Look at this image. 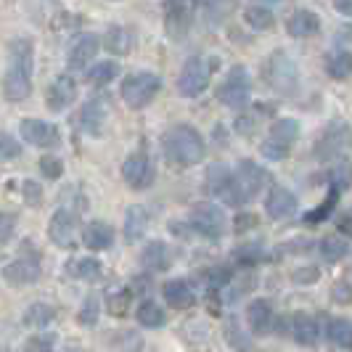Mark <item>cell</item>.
Instances as JSON below:
<instances>
[{"instance_id":"44dd1931","label":"cell","mask_w":352,"mask_h":352,"mask_svg":"<svg viewBox=\"0 0 352 352\" xmlns=\"http://www.w3.org/2000/svg\"><path fill=\"white\" fill-rule=\"evenodd\" d=\"M162 292H164V300H167V305H170V307H175V310H188V307L196 302L191 283L180 281V278H175V281H167Z\"/></svg>"},{"instance_id":"d6986e66","label":"cell","mask_w":352,"mask_h":352,"mask_svg":"<svg viewBox=\"0 0 352 352\" xmlns=\"http://www.w3.org/2000/svg\"><path fill=\"white\" fill-rule=\"evenodd\" d=\"M98 37L96 35H82L74 40V45L69 48V69H85L90 64V58L98 53Z\"/></svg>"},{"instance_id":"4fadbf2b","label":"cell","mask_w":352,"mask_h":352,"mask_svg":"<svg viewBox=\"0 0 352 352\" xmlns=\"http://www.w3.org/2000/svg\"><path fill=\"white\" fill-rule=\"evenodd\" d=\"M236 180H239V186H241V191L247 199H254V196L265 191V186H270V173L260 167L257 162H252V159H241L239 162V167H236Z\"/></svg>"},{"instance_id":"7402d4cb","label":"cell","mask_w":352,"mask_h":352,"mask_svg":"<svg viewBox=\"0 0 352 352\" xmlns=\"http://www.w3.org/2000/svg\"><path fill=\"white\" fill-rule=\"evenodd\" d=\"M247 320H249V329L254 334H270L273 329V307L267 300H254L249 305L247 310Z\"/></svg>"},{"instance_id":"e575fe53","label":"cell","mask_w":352,"mask_h":352,"mask_svg":"<svg viewBox=\"0 0 352 352\" xmlns=\"http://www.w3.org/2000/svg\"><path fill=\"white\" fill-rule=\"evenodd\" d=\"M138 323L146 326V329H159L164 323V310L151 300L141 302V307H138Z\"/></svg>"},{"instance_id":"3957f363","label":"cell","mask_w":352,"mask_h":352,"mask_svg":"<svg viewBox=\"0 0 352 352\" xmlns=\"http://www.w3.org/2000/svg\"><path fill=\"white\" fill-rule=\"evenodd\" d=\"M263 74L267 80V85L283 93V96H294L300 90V69H297V64H294V58L289 53H273L267 58V64L263 67Z\"/></svg>"},{"instance_id":"83f0119b","label":"cell","mask_w":352,"mask_h":352,"mask_svg":"<svg viewBox=\"0 0 352 352\" xmlns=\"http://www.w3.org/2000/svg\"><path fill=\"white\" fill-rule=\"evenodd\" d=\"M130 48H133V32L127 27H120V24L109 27V32H106V51L114 53V56H124Z\"/></svg>"},{"instance_id":"5bb4252c","label":"cell","mask_w":352,"mask_h":352,"mask_svg":"<svg viewBox=\"0 0 352 352\" xmlns=\"http://www.w3.org/2000/svg\"><path fill=\"white\" fill-rule=\"evenodd\" d=\"M19 130H21V138L24 141H30L32 146H40V148H53V146H58V141H61L56 124L43 122V120H32V117H27Z\"/></svg>"},{"instance_id":"d6a6232c","label":"cell","mask_w":352,"mask_h":352,"mask_svg":"<svg viewBox=\"0 0 352 352\" xmlns=\"http://www.w3.org/2000/svg\"><path fill=\"white\" fill-rule=\"evenodd\" d=\"M53 318H56V313H53L51 305L35 302V305H32V307L24 313V323H27V326H32V329H45Z\"/></svg>"},{"instance_id":"4316f807","label":"cell","mask_w":352,"mask_h":352,"mask_svg":"<svg viewBox=\"0 0 352 352\" xmlns=\"http://www.w3.org/2000/svg\"><path fill=\"white\" fill-rule=\"evenodd\" d=\"M326 74L331 80H347L352 74V51H334L326 56Z\"/></svg>"},{"instance_id":"603a6c76","label":"cell","mask_w":352,"mask_h":352,"mask_svg":"<svg viewBox=\"0 0 352 352\" xmlns=\"http://www.w3.org/2000/svg\"><path fill=\"white\" fill-rule=\"evenodd\" d=\"M104 120H106V106L101 98H90L88 104L82 106V111H80V127L85 133H93V135L101 133Z\"/></svg>"},{"instance_id":"5b68a950","label":"cell","mask_w":352,"mask_h":352,"mask_svg":"<svg viewBox=\"0 0 352 352\" xmlns=\"http://www.w3.org/2000/svg\"><path fill=\"white\" fill-rule=\"evenodd\" d=\"M162 88V77L154 72H135L124 77L122 82V98L130 109H143L154 101V96Z\"/></svg>"},{"instance_id":"bcb514c9","label":"cell","mask_w":352,"mask_h":352,"mask_svg":"<svg viewBox=\"0 0 352 352\" xmlns=\"http://www.w3.org/2000/svg\"><path fill=\"white\" fill-rule=\"evenodd\" d=\"M236 257H239V260H244V263H254V260H260V257H263V249H260V244H247L244 249H239V252H236Z\"/></svg>"},{"instance_id":"ba28073f","label":"cell","mask_w":352,"mask_h":352,"mask_svg":"<svg viewBox=\"0 0 352 352\" xmlns=\"http://www.w3.org/2000/svg\"><path fill=\"white\" fill-rule=\"evenodd\" d=\"M252 96V82H249V72L244 67H233L226 77V82L217 88V98L220 104L230 106V109H244Z\"/></svg>"},{"instance_id":"e0dca14e","label":"cell","mask_w":352,"mask_h":352,"mask_svg":"<svg viewBox=\"0 0 352 352\" xmlns=\"http://www.w3.org/2000/svg\"><path fill=\"white\" fill-rule=\"evenodd\" d=\"M74 98H77V82H74V77L58 74V77L53 80L51 90H48V109L64 111V109H69V104Z\"/></svg>"},{"instance_id":"f1b7e54d","label":"cell","mask_w":352,"mask_h":352,"mask_svg":"<svg viewBox=\"0 0 352 352\" xmlns=\"http://www.w3.org/2000/svg\"><path fill=\"white\" fill-rule=\"evenodd\" d=\"M326 334L334 342L336 347L352 352V323L344 318H331L329 326H326Z\"/></svg>"},{"instance_id":"1f68e13d","label":"cell","mask_w":352,"mask_h":352,"mask_svg":"<svg viewBox=\"0 0 352 352\" xmlns=\"http://www.w3.org/2000/svg\"><path fill=\"white\" fill-rule=\"evenodd\" d=\"M244 19H247L249 27H254V30H270L276 24V16H273V11L267 6H249L247 11H244Z\"/></svg>"},{"instance_id":"ac0fdd59","label":"cell","mask_w":352,"mask_h":352,"mask_svg":"<svg viewBox=\"0 0 352 352\" xmlns=\"http://www.w3.org/2000/svg\"><path fill=\"white\" fill-rule=\"evenodd\" d=\"M3 276H6V281L19 283V286L35 283L40 278V263H37V257H19L3 267Z\"/></svg>"},{"instance_id":"7bdbcfd3","label":"cell","mask_w":352,"mask_h":352,"mask_svg":"<svg viewBox=\"0 0 352 352\" xmlns=\"http://www.w3.org/2000/svg\"><path fill=\"white\" fill-rule=\"evenodd\" d=\"M40 170H43V175L51 177V180H58L61 173H64V167H61V162L56 157H43L40 159Z\"/></svg>"},{"instance_id":"f546056e","label":"cell","mask_w":352,"mask_h":352,"mask_svg":"<svg viewBox=\"0 0 352 352\" xmlns=\"http://www.w3.org/2000/svg\"><path fill=\"white\" fill-rule=\"evenodd\" d=\"M146 226H148V214L143 207H130L127 214H124V236L127 241H135L146 233Z\"/></svg>"},{"instance_id":"8992f818","label":"cell","mask_w":352,"mask_h":352,"mask_svg":"<svg viewBox=\"0 0 352 352\" xmlns=\"http://www.w3.org/2000/svg\"><path fill=\"white\" fill-rule=\"evenodd\" d=\"M352 143V130L347 122H342V120H336L331 122L323 133H320V138L316 143V159L318 162H334V159H342L344 157V151L350 148Z\"/></svg>"},{"instance_id":"30bf717a","label":"cell","mask_w":352,"mask_h":352,"mask_svg":"<svg viewBox=\"0 0 352 352\" xmlns=\"http://www.w3.org/2000/svg\"><path fill=\"white\" fill-rule=\"evenodd\" d=\"M196 0H164V24L170 37H186L194 24Z\"/></svg>"},{"instance_id":"681fc988","label":"cell","mask_w":352,"mask_h":352,"mask_svg":"<svg viewBox=\"0 0 352 352\" xmlns=\"http://www.w3.org/2000/svg\"><path fill=\"white\" fill-rule=\"evenodd\" d=\"M254 226H257V217H254V214H239V217H236V230H239V233H241V230H249V228H254Z\"/></svg>"},{"instance_id":"ffe728a7","label":"cell","mask_w":352,"mask_h":352,"mask_svg":"<svg viewBox=\"0 0 352 352\" xmlns=\"http://www.w3.org/2000/svg\"><path fill=\"white\" fill-rule=\"evenodd\" d=\"M286 30H289L292 37H313L320 32V19H318V14H313V11L300 8V11H294L292 19L286 21Z\"/></svg>"},{"instance_id":"60d3db41","label":"cell","mask_w":352,"mask_h":352,"mask_svg":"<svg viewBox=\"0 0 352 352\" xmlns=\"http://www.w3.org/2000/svg\"><path fill=\"white\" fill-rule=\"evenodd\" d=\"M130 300H133V292H130V289H122L120 294H111V297H109L111 313H114V316H124L127 307H130Z\"/></svg>"},{"instance_id":"8fae6325","label":"cell","mask_w":352,"mask_h":352,"mask_svg":"<svg viewBox=\"0 0 352 352\" xmlns=\"http://www.w3.org/2000/svg\"><path fill=\"white\" fill-rule=\"evenodd\" d=\"M188 220H191L194 230H199L207 239H220L226 230V214L217 204H196Z\"/></svg>"},{"instance_id":"9a60e30c","label":"cell","mask_w":352,"mask_h":352,"mask_svg":"<svg viewBox=\"0 0 352 352\" xmlns=\"http://www.w3.org/2000/svg\"><path fill=\"white\" fill-rule=\"evenodd\" d=\"M48 236H51V241L56 247L72 249L74 247V239H77V214H72L69 210H58L51 217Z\"/></svg>"},{"instance_id":"2e32d148","label":"cell","mask_w":352,"mask_h":352,"mask_svg":"<svg viewBox=\"0 0 352 352\" xmlns=\"http://www.w3.org/2000/svg\"><path fill=\"white\" fill-rule=\"evenodd\" d=\"M265 212L273 217V220H286L297 212V196L292 194L289 188L283 186H273L270 194H267V201H265Z\"/></svg>"},{"instance_id":"d4e9b609","label":"cell","mask_w":352,"mask_h":352,"mask_svg":"<svg viewBox=\"0 0 352 352\" xmlns=\"http://www.w3.org/2000/svg\"><path fill=\"white\" fill-rule=\"evenodd\" d=\"M292 336H294L300 344H310V347H313L318 342V323L310 316L297 313V316L292 318Z\"/></svg>"},{"instance_id":"836d02e7","label":"cell","mask_w":352,"mask_h":352,"mask_svg":"<svg viewBox=\"0 0 352 352\" xmlns=\"http://www.w3.org/2000/svg\"><path fill=\"white\" fill-rule=\"evenodd\" d=\"M339 194H342L339 188H331V194L323 199V204H320L318 210H313V212H307V214H305V226H318V223H323V220H326V217L336 210Z\"/></svg>"},{"instance_id":"7dc6e473","label":"cell","mask_w":352,"mask_h":352,"mask_svg":"<svg viewBox=\"0 0 352 352\" xmlns=\"http://www.w3.org/2000/svg\"><path fill=\"white\" fill-rule=\"evenodd\" d=\"M14 223H16L14 214H0V244L14 233Z\"/></svg>"},{"instance_id":"f907efd6","label":"cell","mask_w":352,"mask_h":352,"mask_svg":"<svg viewBox=\"0 0 352 352\" xmlns=\"http://www.w3.org/2000/svg\"><path fill=\"white\" fill-rule=\"evenodd\" d=\"M254 124H257V120H254L252 114H247V117H239V120H236V130H239V133H252Z\"/></svg>"},{"instance_id":"7a4b0ae2","label":"cell","mask_w":352,"mask_h":352,"mask_svg":"<svg viewBox=\"0 0 352 352\" xmlns=\"http://www.w3.org/2000/svg\"><path fill=\"white\" fill-rule=\"evenodd\" d=\"M207 154L204 138L196 133L191 124H175L164 135V157L177 167H194Z\"/></svg>"},{"instance_id":"f5cc1de1","label":"cell","mask_w":352,"mask_h":352,"mask_svg":"<svg viewBox=\"0 0 352 352\" xmlns=\"http://www.w3.org/2000/svg\"><path fill=\"white\" fill-rule=\"evenodd\" d=\"M336 11L344 14V16H352V0H334Z\"/></svg>"},{"instance_id":"8d00e7d4","label":"cell","mask_w":352,"mask_h":352,"mask_svg":"<svg viewBox=\"0 0 352 352\" xmlns=\"http://www.w3.org/2000/svg\"><path fill=\"white\" fill-rule=\"evenodd\" d=\"M347 252H350V244H347V241H342V239H336V236L320 241V254H323L329 263H339Z\"/></svg>"},{"instance_id":"52a82bcc","label":"cell","mask_w":352,"mask_h":352,"mask_svg":"<svg viewBox=\"0 0 352 352\" xmlns=\"http://www.w3.org/2000/svg\"><path fill=\"white\" fill-rule=\"evenodd\" d=\"M207 183H210V191L223 204H230V207H241V204H247L249 199L244 196L241 191V186H239V180L236 175L230 173L226 164H212L210 173H207Z\"/></svg>"},{"instance_id":"ee69618b","label":"cell","mask_w":352,"mask_h":352,"mask_svg":"<svg viewBox=\"0 0 352 352\" xmlns=\"http://www.w3.org/2000/svg\"><path fill=\"white\" fill-rule=\"evenodd\" d=\"M96 318H98V300H96V297H88V300L82 302V313H80V320L88 326V323H96Z\"/></svg>"},{"instance_id":"db71d44e","label":"cell","mask_w":352,"mask_h":352,"mask_svg":"<svg viewBox=\"0 0 352 352\" xmlns=\"http://www.w3.org/2000/svg\"><path fill=\"white\" fill-rule=\"evenodd\" d=\"M339 230H342V233H350V236H352V217H350V214L339 217Z\"/></svg>"},{"instance_id":"9c48e42d","label":"cell","mask_w":352,"mask_h":352,"mask_svg":"<svg viewBox=\"0 0 352 352\" xmlns=\"http://www.w3.org/2000/svg\"><path fill=\"white\" fill-rule=\"evenodd\" d=\"M207 85H210V64H207V58L191 56L183 64V72L177 77V90L186 98H196V96H201L207 90Z\"/></svg>"},{"instance_id":"74e56055","label":"cell","mask_w":352,"mask_h":352,"mask_svg":"<svg viewBox=\"0 0 352 352\" xmlns=\"http://www.w3.org/2000/svg\"><path fill=\"white\" fill-rule=\"evenodd\" d=\"M74 276L82 278V281H98L101 278V263L85 257V260H80V263L74 265Z\"/></svg>"},{"instance_id":"277c9868","label":"cell","mask_w":352,"mask_h":352,"mask_svg":"<svg viewBox=\"0 0 352 352\" xmlns=\"http://www.w3.org/2000/svg\"><path fill=\"white\" fill-rule=\"evenodd\" d=\"M297 135H300V122H297V120H292V117L278 120V122L270 127L267 138H265V143L260 146V154H263L265 159H270V162H281V159L292 151Z\"/></svg>"},{"instance_id":"4dcf8cb0","label":"cell","mask_w":352,"mask_h":352,"mask_svg":"<svg viewBox=\"0 0 352 352\" xmlns=\"http://www.w3.org/2000/svg\"><path fill=\"white\" fill-rule=\"evenodd\" d=\"M117 74H120V64L117 61H101V64H96V67L88 69V82L96 85V88H101V85H109Z\"/></svg>"},{"instance_id":"ab89813d","label":"cell","mask_w":352,"mask_h":352,"mask_svg":"<svg viewBox=\"0 0 352 352\" xmlns=\"http://www.w3.org/2000/svg\"><path fill=\"white\" fill-rule=\"evenodd\" d=\"M53 344H56V336H53V334H40V336L27 339L24 350H27V352H53Z\"/></svg>"},{"instance_id":"484cf974","label":"cell","mask_w":352,"mask_h":352,"mask_svg":"<svg viewBox=\"0 0 352 352\" xmlns=\"http://www.w3.org/2000/svg\"><path fill=\"white\" fill-rule=\"evenodd\" d=\"M141 265L146 270H167L170 265V252L162 241H151L148 247H143L141 252Z\"/></svg>"},{"instance_id":"c3c4849f","label":"cell","mask_w":352,"mask_h":352,"mask_svg":"<svg viewBox=\"0 0 352 352\" xmlns=\"http://www.w3.org/2000/svg\"><path fill=\"white\" fill-rule=\"evenodd\" d=\"M24 196H27V204H32V207L40 204V188H37L35 180H27L24 183Z\"/></svg>"},{"instance_id":"d590c367","label":"cell","mask_w":352,"mask_h":352,"mask_svg":"<svg viewBox=\"0 0 352 352\" xmlns=\"http://www.w3.org/2000/svg\"><path fill=\"white\" fill-rule=\"evenodd\" d=\"M226 339L230 342V347H233V350H239V352L252 350V339L241 331V326H239V320H236V318H228V320H226Z\"/></svg>"},{"instance_id":"7c38bea8","label":"cell","mask_w":352,"mask_h":352,"mask_svg":"<svg viewBox=\"0 0 352 352\" xmlns=\"http://www.w3.org/2000/svg\"><path fill=\"white\" fill-rule=\"evenodd\" d=\"M122 177L127 180V186L135 188V191L148 188V186L154 183V164H151L148 154H146V151H133L130 157L124 159Z\"/></svg>"},{"instance_id":"cb8c5ba5","label":"cell","mask_w":352,"mask_h":352,"mask_svg":"<svg viewBox=\"0 0 352 352\" xmlns=\"http://www.w3.org/2000/svg\"><path fill=\"white\" fill-rule=\"evenodd\" d=\"M85 244L90 249H96V252L109 249L114 244V230H111V226H106L104 220H93L88 228H85Z\"/></svg>"},{"instance_id":"f6af8a7d","label":"cell","mask_w":352,"mask_h":352,"mask_svg":"<svg viewBox=\"0 0 352 352\" xmlns=\"http://www.w3.org/2000/svg\"><path fill=\"white\" fill-rule=\"evenodd\" d=\"M331 294H334V300L339 302V305H350L352 302V286L347 281H336Z\"/></svg>"},{"instance_id":"816d5d0a","label":"cell","mask_w":352,"mask_h":352,"mask_svg":"<svg viewBox=\"0 0 352 352\" xmlns=\"http://www.w3.org/2000/svg\"><path fill=\"white\" fill-rule=\"evenodd\" d=\"M294 281H300V283L318 281V270L316 267H310V270H297V273H294Z\"/></svg>"},{"instance_id":"6da1fadb","label":"cell","mask_w":352,"mask_h":352,"mask_svg":"<svg viewBox=\"0 0 352 352\" xmlns=\"http://www.w3.org/2000/svg\"><path fill=\"white\" fill-rule=\"evenodd\" d=\"M32 69H35V48L32 40L19 37L8 48V72L3 80V93L8 101H24L32 93Z\"/></svg>"},{"instance_id":"b9f144b4","label":"cell","mask_w":352,"mask_h":352,"mask_svg":"<svg viewBox=\"0 0 352 352\" xmlns=\"http://www.w3.org/2000/svg\"><path fill=\"white\" fill-rule=\"evenodd\" d=\"M21 154V146L19 141H14L8 133H0V159L8 162V159H16Z\"/></svg>"},{"instance_id":"f35d334b","label":"cell","mask_w":352,"mask_h":352,"mask_svg":"<svg viewBox=\"0 0 352 352\" xmlns=\"http://www.w3.org/2000/svg\"><path fill=\"white\" fill-rule=\"evenodd\" d=\"M347 186H352V167L347 164V162H342L334 173H331V188L344 191Z\"/></svg>"}]
</instances>
